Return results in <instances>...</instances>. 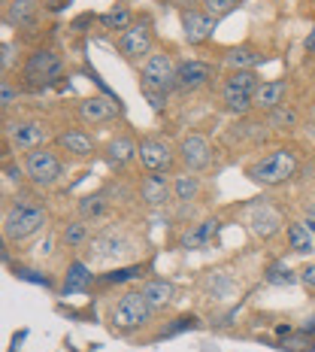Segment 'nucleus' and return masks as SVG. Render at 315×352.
Here are the masks:
<instances>
[{
    "instance_id": "nucleus-1",
    "label": "nucleus",
    "mask_w": 315,
    "mask_h": 352,
    "mask_svg": "<svg viewBox=\"0 0 315 352\" xmlns=\"http://www.w3.org/2000/svg\"><path fill=\"white\" fill-rule=\"evenodd\" d=\"M297 167H300V158L294 149H273L267 155H261L258 161H252L246 167V176L264 188H276V186H285L288 179H294Z\"/></svg>"
},
{
    "instance_id": "nucleus-2",
    "label": "nucleus",
    "mask_w": 315,
    "mask_h": 352,
    "mask_svg": "<svg viewBox=\"0 0 315 352\" xmlns=\"http://www.w3.org/2000/svg\"><path fill=\"white\" fill-rule=\"evenodd\" d=\"M170 88H176V64L167 52H152L143 64V85L140 91L152 100V107L161 109Z\"/></svg>"
},
{
    "instance_id": "nucleus-3",
    "label": "nucleus",
    "mask_w": 315,
    "mask_h": 352,
    "mask_svg": "<svg viewBox=\"0 0 315 352\" xmlns=\"http://www.w3.org/2000/svg\"><path fill=\"white\" fill-rule=\"evenodd\" d=\"M46 210L36 207V204H12L3 212V237L10 243H21V240H31L34 234H40L46 228Z\"/></svg>"
},
{
    "instance_id": "nucleus-4",
    "label": "nucleus",
    "mask_w": 315,
    "mask_h": 352,
    "mask_svg": "<svg viewBox=\"0 0 315 352\" xmlns=\"http://www.w3.org/2000/svg\"><path fill=\"white\" fill-rule=\"evenodd\" d=\"M152 313L155 310H152L149 300L143 298V292H124L113 304V310H109V325L119 334H130V331H137V328H143L145 322L152 319Z\"/></svg>"
},
{
    "instance_id": "nucleus-5",
    "label": "nucleus",
    "mask_w": 315,
    "mask_h": 352,
    "mask_svg": "<svg viewBox=\"0 0 315 352\" xmlns=\"http://www.w3.org/2000/svg\"><path fill=\"white\" fill-rule=\"evenodd\" d=\"M258 76L255 70H233L222 82V104L233 116H246L255 109V91H258Z\"/></svg>"
},
{
    "instance_id": "nucleus-6",
    "label": "nucleus",
    "mask_w": 315,
    "mask_h": 352,
    "mask_svg": "<svg viewBox=\"0 0 315 352\" xmlns=\"http://www.w3.org/2000/svg\"><path fill=\"white\" fill-rule=\"evenodd\" d=\"M25 176L34 182L36 188H52L55 182L64 176V164L52 149L40 146V149H34V152L25 155Z\"/></svg>"
},
{
    "instance_id": "nucleus-7",
    "label": "nucleus",
    "mask_w": 315,
    "mask_h": 352,
    "mask_svg": "<svg viewBox=\"0 0 315 352\" xmlns=\"http://www.w3.org/2000/svg\"><path fill=\"white\" fill-rule=\"evenodd\" d=\"M6 140H10V149L12 152H34L40 146H46L49 140V128L36 119H21V122H12L6 128Z\"/></svg>"
},
{
    "instance_id": "nucleus-8",
    "label": "nucleus",
    "mask_w": 315,
    "mask_h": 352,
    "mask_svg": "<svg viewBox=\"0 0 315 352\" xmlns=\"http://www.w3.org/2000/svg\"><path fill=\"white\" fill-rule=\"evenodd\" d=\"M61 73H64V61L52 49H40V52H34L25 61V79L31 85H49V82H55Z\"/></svg>"
},
{
    "instance_id": "nucleus-9",
    "label": "nucleus",
    "mask_w": 315,
    "mask_h": 352,
    "mask_svg": "<svg viewBox=\"0 0 315 352\" xmlns=\"http://www.w3.org/2000/svg\"><path fill=\"white\" fill-rule=\"evenodd\" d=\"M176 152H179V161L185 164L188 173H200L212 164V146L203 134H185Z\"/></svg>"
},
{
    "instance_id": "nucleus-10",
    "label": "nucleus",
    "mask_w": 315,
    "mask_h": 352,
    "mask_svg": "<svg viewBox=\"0 0 315 352\" xmlns=\"http://www.w3.org/2000/svg\"><path fill=\"white\" fill-rule=\"evenodd\" d=\"M119 52L124 61H143V55L152 52V25L137 21L119 36Z\"/></svg>"
},
{
    "instance_id": "nucleus-11",
    "label": "nucleus",
    "mask_w": 315,
    "mask_h": 352,
    "mask_svg": "<svg viewBox=\"0 0 315 352\" xmlns=\"http://www.w3.org/2000/svg\"><path fill=\"white\" fill-rule=\"evenodd\" d=\"M173 146L167 140H161V137H145L140 143V149H137V158H140V164L145 167L149 173H164L173 167Z\"/></svg>"
},
{
    "instance_id": "nucleus-12",
    "label": "nucleus",
    "mask_w": 315,
    "mask_h": 352,
    "mask_svg": "<svg viewBox=\"0 0 315 352\" xmlns=\"http://www.w3.org/2000/svg\"><path fill=\"white\" fill-rule=\"evenodd\" d=\"M88 252L97 261H113V258H121V255L130 252V240L124 237L119 228H106L88 240Z\"/></svg>"
},
{
    "instance_id": "nucleus-13",
    "label": "nucleus",
    "mask_w": 315,
    "mask_h": 352,
    "mask_svg": "<svg viewBox=\"0 0 315 352\" xmlns=\"http://www.w3.org/2000/svg\"><path fill=\"white\" fill-rule=\"evenodd\" d=\"M121 100H113V98H100V94H94V98H85L79 100L76 113L79 119L85 124H91V128H97V124H106V122H115L119 119V107Z\"/></svg>"
},
{
    "instance_id": "nucleus-14",
    "label": "nucleus",
    "mask_w": 315,
    "mask_h": 352,
    "mask_svg": "<svg viewBox=\"0 0 315 352\" xmlns=\"http://www.w3.org/2000/svg\"><path fill=\"white\" fill-rule=\"evenodd\" d=\"M246 225L248 231L255 234L258 240H270L273 234H279L282 228V216L276 212V207H270V204H252L246 212Z\"/></svg>"
},
{
    "instance_id": "nucleus-15",
    "label": "nucleus",
    "mask_w": 315,
    "mask_h": 352,
    "mask_svg": "<svg viewBox=\"0 0 315 352\" xmlns=\"http://www.w3.org/2000/svg\"><path fill=\"white\" fill-rule=\"evenodd\" d=\"M215 76V67L207 61H182L176 64V88L179 91H200Z\"/></svg>"
},
{
    "instance_id": "nucleus-16",
    "label": "nucleus",
    "mask_w": 315,
    "mask_h": 352,
    "mask_svg": "<svg viewBox=\"0 0 315 352\" xmlns=\"http://www.w3.org/2000/svg\"><path fill=\"white\" fill-rule=\"evenodd\" d=\"M218 19L209 16V12H200V10H185L182 12V36H185L188 43H194V46H200V43H207L212 31H215Z\"/></svg>"
},
{
    "instance_id": "nucleus-17",
    "label": "nucleus",
    "mask_w": 315,
    "mask_h": 352,
    "mask_svg": "<svg viewBox=\"0 0 315 352\" xmlns=\"http://www.w3.org/2000/svg\"><path fill=\"white\" fill-rule=\"evenodd\" d=\"M55 143H58V149L67 152L70 158H91L94 152H97V146H94V137L85 134V131H76V128L61 131Z\"/></svg>"
},
{
    "instance_id": "nucleus-18",
    "label": "nucleus",
    "mask_w": 315,
    "mask_h": 352,
    "mask_svg": "<svg viewBox=\"0 0 315 352\" xmlns=\"http://www.w3.org/2000/svg\"><path fill=\"white\" fill-rule=\"evenodd\" d=\"M137 149H140V143H134L128 134H119L104 146V161L109 167H128L137 158Z\"/></svg>"
},
{
    "instance_id": "nucleus-19",
    "label": "nucleus",
    "mask_w": 315,
    "mask_h": 352,
    "mask_svg": "<svg viewBox=\"0 0 315 352\" xmlns=\"http://www.w3.org/2000/svg\"><path fill=\"white\" fill-rule=\"evenodd\" d=\"M285 94H288V82L285 79H273V82H261L258 91H255V109H264V113H273L285 104Z\"/></svg>"
},
{
    "instance_id": "nucleus-20",
    "label": "nucleus",
    "mask_w": 315,
    "mask_h": 352,
    "mask_svg": "<svg viewBox=\"0 0 315 352\" xmlns=\"http://www.w3.org/2000/svg\"><path fill=\"white\" fill-rule=\"evenodd\" d=\"M140 197L149 204V207H164V204L173 197V182H167L161 173L145 176L143 186H140Z\"/></svg>"
},
{
    "instance_id": "nucleus-21",
    "label": "nucleus",
    "mask_w": 315,
    "mask_h": 352,
    "mask_svg": "<svg viewBox=\"0 0 315 352\" xmlns=\"http://www.w3.org/2000/svg\"><path fill=\"white\" fill-rule=\"evenodd\" d=\"M218 231V219H203L200 225H191L185 234H182L179 246L185 249V252H194V249H203L212 240V234Z\"/></svg>"
},
{
    "instance_id": "nucleus-22",
    "label": "nucleus",
    "mask_w": 315,
    "mask_h": 352,
    "mask_svg": "<svg viewBox=\"0 0 315 352\" xmlns=\"http://www.w3.org/2000/svg\"><path fill=\"white\" fill-rule=\"evenodd\" d=\"M288 249L294 255L315 252V231L306 225V219H303V222H291L288 225Z\"/></svg>"
},
{
    "instance_id": "nucleus-23",
    "label": "nucleus",
    "mask_w": 315,
    "mask_h": 352,
    "mask_svg": "<svg viewBox=\"0 0 315 352\" xmlns=\"http://www.w3.org/2000/svg\"><path fill=\"white\" fill-rule=\"evenodd\" d=\"M140 292H143V298L149 300L152 310H164V307L173 304V298H176V285L167 283V280H149Z\"/></svg>"
},
{
    "instance_id": "nucleus-24",
    "label": "nucleus",
    "mask_w": 315,
    "mask_h": 352,
    "mask_svg": "<svg viewBox=\"0 0 315 352\" xmlns=\"http://www.w3.org/2000/svg\"><path fill=\"white\" fill-rule=\"evenodd\" d=\"M3 21L12 28H27L36 21V0H10Z\"/></svg>"
},
{
    "instance_id": "nucleus-25",
    "label": "nucleus",
    "mask_w": 315,
    "mask_h": 352,
    "mask_svg": "<svg viewBox=\"0 0 315 352\" xmlns=\"http://www.w3.org/2000/svg\"><path fill=\"white\" fill-rule=\"evenodd\" d=\"M261 61H264V55L258 52V49H252V46L231 49V52L224 55V64H228L231 70H252V67H258Z\"/></svg>"
},
{
    "instance_id": "nucleus-26",
    "label": "nucleus",
    "mask_w": 315,
    "mask_h": 352,
    "mask_svg": "<svg viewBox=\"0 0 315 352\" xmlns=\"http://www.w3.org/2000/svg\"><path fill=\"white\" fill-rule=\"evenodd\" d=\"M91 270H88L85 261H73L67 267V280H64V295H76V292H85L88 283H91Z\"/></svg>"
},
{
    "instance_id": "nucleus-27",
    "label": "nucleus",
    "mask_w": 315,
    "mask_h": 352,
    "mask_svg": "<svg viewBox=\"0 0 315 352\" xmlns=\"http://www.w3.org/2000/svg\"><path fill=\"white\" fill-rule=\"evenodd\" d=\"M197 195H200V179H197V176L179 173L173 179V197L179 204H191V201H197Z\"/></svg>"
},
{
    "instance_id": "nucleus-28",
    "label": "nucleus",
    "mask_w": 315,
    "mask_h": 352,
    "mask_svg": "<svg viewBox=\"0 0 315 352\" xmlns=\"http://www.w3.org/2000/svg\"><path fill=\"white\" fill-rule=\"evenodd\" d=\"M61 240H64V246H70V249H76V246H85L88 240V225H85V219H79V222H70L67 228L61 231Z\"/></svg>"
},
{
    "instance_id": "nucleus-29",
    "label": "nucleus",
    "mask_w": 315,
    "mask_h": 352,
    "mask_svg": "<svg viewBox=\"0 0 315 352\" xmlns=\"http://www.w3.org/2000/svg\"><path fill=\"white\" fill-rule=\"evenodd\" d=\"M100 25L106 28V31H128L134 21H130V10H124V6H119V10H109L100 16Z\"/></svg>"
},
{
    "instance_id": "nucleus-30",
    "label": "nucleus",
    "mask_w": 315,
    "mask_h": 352,
    "mask_svg": "<svg viewBox=\"0 0 315 352\" xmlns=\"http://www.w3.org/2000/svg\"><path fill=\"white\" fill-rule=\"evenodd\" d=\"M76 207H79V216H82L85 222L88 219H100L106 212V197L104 195H88V197H82V201L76 204Z\"/></svg>"
},
{
    "instance_id": "nucleus-31",
    "label": "nucleus",
    "mask_w": 315,
    "mask_h": 352,
    "mask_svg": "<svg viewBox=\"0 0 315 352\" xmlns=\"http://www.w3.org/2000/svg\"><path fill=\"white\" fill-rule=\"evenodd\" d=\"M264 280H267L270 285H294L300 280V274H294L288 264H273V267L264 274Z\"/></svg>"
},
{
    "instance_id": "nucleus-32",
    "label": "nucleus",
    "mask_w": 315,
    "mask_h": 352,
    "mask_svg": "<svg viewBox=\"0 0 315 352\" xmlns=\"http://www.w3.org/2000/svg\"><path fill=\"white\" fill-rule=\"evenodd\" d=\"M270 128H276V131H294L297 128V113L291 107H279V109H273L270 113Z\"/></svg>"
},
{
    "instance_id": "nucleus-33",
    "label": "nucleus",
    "mask_w": 315,
    "mask_h": 352,
    "mask_svg": "<svg viewBox=\"0 0 315 352\" xmlns=\"http://www.w3.org/2000/svg\"><path fill=\"white\" fill-rule=\"evenodd\" d=\"M203 6H207L209 16L222 19V16H228L233 6H237V0H203Z\"/></svg>"
},
{
    "instance_id": "nucleus-34",
    "label": "nucleus",
    "mask_w": 315,
    "mask_h": 352,
    "mask_svg": "<svg viewBox=\"0 0 315 352\" xmlns=\"http://www.w3.org/2000/svg\"><path fill=\"white\" fill-rule=\"evenodd\" d=\"M19 94H21V88H16L12 82H6V79H3V85H0V107L10 109L19 100Z\"/></svg>"
},
{
    "instance_id": "nucleus-35",
    "label": "nucleus",
    "mask_w": 315,
    "mask_h": 352,
    "mask_svg": "<svg viewBox=\"0 0 315 352\" xmlns=\"http://www.w3.org/2000/svg\"><path fill=\"white\" fill-rule=\"evenodd\" d=\"M140 276V267H124V270H115V274L104 276V283H124V280H134Z\"/></svg>"
},
{
    "instance_id": "nucleus-36",
    "label": "nucleus",
    "mask_w": 315,
    "mask_h": 352,
    "mask_svg": "<svg viewBox=\"0 0 315 352\" xmlns=\"http://www.w3.org/2000/svg\"><path fill=\"white\" fill-rule=\"evenodd\" d=\"M197 325V319L194 316H182V319H176V325H170L167 328V337H173V334H179V331H185V328H194Z\"/></svg>"
},
{
    "instance_id": "nucleus-37",
    "label": "nucleus",
    "mask_w": 315,
    "mask_h": 352,
    "mask_svg": "<svg viewBox=\"0 0 315 352\" xmlns=\"http://www.w3.org/2000/svg\"><path fill=\"white\" fill-rule=\"evenodd\" d=\"M0 61H3V70H10L12 64H16V46H12V43H3V46H0Z\"/></svg>"
},
{
    "instance_id": "nucleus-38",
    "label": "nucleus",
    "mask_w": 315,
    "mask_h": 352,
    "mask_svg": "<svg viewBox=\"0 0 315 352\" xmlns=\"http://www.w3.org/2000/svg\"><path fill=\"white\" fill-rule=\"evenodd\" d=\"M19 280H27V283H36V285H49V276H40V270H19Z\"/></svg>"
},
{
    "instance_id": "nucleus-39",
    "label": "nucleus",
    "mask_w": 315,
    "mask_h": 352,
    "mask_svg": "<svg viewBox=\"0 0 315 352\" xmlns=\"http://www.w3.org/2000/svg\"><path fill=\"white\" fill-rule=\"evenodd\" d=\"M300 283H303L306 289H315V261L306 264V267L300 270Z\"/></svg>"
},
{
    "instance_id": "nucleus-40",
    "label": "nucleus",
    "mask_w": 315,
    "mask_h": 352,
    "mask_svg": "<svg viewBox=\"0 0 315 352\" xmlns=\"http://www.w3.org/2000/svg\"><path fill=\"white\" fill-rule=\"evenodd\" d=\"M303 46H306V52H310V55H315V25H312V31H310V34H306Z\"/></svg>"
},
{
    "instance_id": "nucleus-41",
    "label": "nucleus",
    "mask_w": 315,
    "mask_h": 352,
    "mask_svg": "<svg viewBox=\"0 0 315 352\" xmlns=\"http://www.w3.org/2000/svg\"><path fill=\"white\" fill-rule=\"evenodd\" d=\"M6 173H10V179H16V182L27 179V176H21V170H19V167H12V164H6Z\"/></svg>"
},
{
    "instance_id": "nucleus-42",
    "label": "nucleus",
    "mask_w": 315,
    "mask_h": 352,
    "mask_svg": "<svg viewBox=\"0 0 315 352\" xmlns=\"http://www.w3.org/2000/svg\"><path fill=\"white\" fill-rule=\"evenodd\" d=\"M306 219H310V222H315V204H310V207H306Z\"/></svg>"
},
{
    "instance_id": "nucleus-43",
    "label": "nucleus",
    "mask_w": 315,
    "mask_h": 352,
    "mask_svg": "<svg viewBox=\"0 0 315 352\" xmlns=\"http://www.w3.org/2000/svg\"><path fill=\"white\" fill-rule=\"evenodd\" d=\"M312 3H315V0H312Z\"/></svg>"
}]
</instances>
